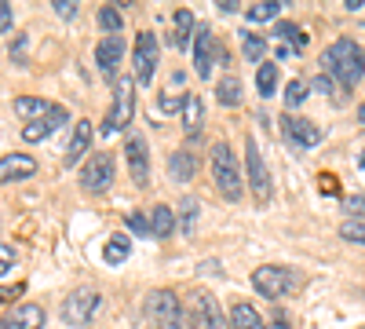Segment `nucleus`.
I'll use <instances>...</instances> for the list:
<instances>
[{"instance_id": "obj_1", "label": "nucleus", "mask_w": 365, "mask_h": 329, "mask_svg": "<svg viewBox=\"0 0 365 329\" xmlns=\"http://www.w3.org/2000/svg\"><path fill=\"white\" fill-rule=\"evenodd\" d=\"M322 74H329L340 88H354L365 77V48L358 41H351V37L332 41L322 51Z\"/></svg>"}, {"instance_id": "obj_2", "label": "nucleus", "mask_w": 365, "mask_h": 329, "mask_svg": "<svg viewBox=\"0 0 365 329\" xmlns=\"http://www.w3.org/2000/svg\"><path fill=\"white\" fill-rule=\"evenodd\" d=\"M208 165H212V179H216V191H220L227 201H241L245 179H241V165H237V158H234V151H230L227 143H212Z\"/></svg>"}, {"instance_id": "obj_3", "label": "nucleus", "mask_w": 365, "mask_h": 329, "mask_svg": "<svg viewBox=\"0 0 365 329\" xmlns=\"http://www.w3.org/2000/svg\"><path fill=\"white\" fill-rule=\"evenodd\" d=\"M146 318L154 329H187V311H182L179 296L172 289H154L143 304Z\"/></svg>"}, {"instance_id": "obj_4", "label": "nucleus", "mask_w": 365, "mask_h": 329, "mask_svg": "<svg viewBox=\"0 0 365 329\" xmlns=\"http://www.w3.org/2000/svg\"><path fill=\"white\" fill-rule=\"evenodd\" d=\"M299 285V275L289 271V267H278V263H267V267H256L252 271V289L267 300H285V296Z\"/></svg>"}, {"instance_id": "obj_5", "label": "nucleus", "mask_w": 365, "mask_h": 329, "mask_svg": "<svg viewBox=\"0 0 365 329\" xmlns=\"http://www.w3.org/2000/svg\"><path fill=\"white\" fill-rule=\"evenodd\" d=\"M132 113H135V81H132V77H120V81L113 84V106H110V113H106L103 136H113V132H120V128H128Z\"/></svg>"}, {"instance_id": "obj_6", "label": "nucleus", "mask_w": 365, "mask_h": 329, "mask_svg": "<svg viewBox=\"0 0 365 329\" xmlns=\"http://www.w3.org/2000/svg\"><path fill=\"white\" fill-rule=\"evenodd\" d=\"M216 63H227V51L223 44L216 41L208 26H197V37H194V74L197 77H212Z\"/></svg>"}, {"instance_id": "obj_7", "label": "nucleus", "mask_w": 365, "mask_h": 329, "mask_svg": "<svg viewBox=\"0 0 365 329\" xmlns=\"http://www.w3.org/2000/svg\"><path fill=\"white\" fill-rule=\"evenodd\" d=\"M158 59H161V44L158 37L150 34V29H143V34L135 37V48H132V66H135V84H150L158 74Z\"/></svg>"}, {"instance_id": "obj_8", "label": "nucleus", "mask_w": 365, "mask_h": 329, "mask_svg": "<svg viewBox=\"0 0 365 329\" xmlns=\"http://www.w3.org/2000/svg\"><path fill=\"white\" fill-rule=\"evenodd\" d=\"M190 329H230V318L220 311L216 296L212 293H194L190 296V315H187Z\"/></svg>"}, {"instance_id": "obj_9", "label": "nucleus", "mask_w": 365, "mask_h": 329, "mask_svg": "<svg viewBox=\"0 0 365 329\" xmlns=\"http://www.w3.org/2000/svg\"><path fill=\"white\" fill-rule=\"evenodd\" d=\"M113 179H117V168H113V158H110L106 151L91 154V158L81 165V187H84L88 194H103V191H110Z\"/></svg>"}, {"instance_id": "obj_10", "label": "nucleus", "mask_w": 365, "mask_h": 329, "mask_svg": "<svg viewBox=\"0 0 365 329\" xmlns=\"http://www.w3.org/2000/svg\"><path fill=\"white\" fill-rule=\"evenodd\" d=\"M99 304H103V296L96 289H73L63 300V311H58V315H63L66 325H88L91 318H96Z\"/></svg>"}, {"instance_id": "obj_11", "label": "nucleus", "mask_w": 365, "mask_h": 329, "mask_svg": "<svg viewBox=\"0 0 365 329\" xmlns=\"http://www.w3.org/2000/svg\"><path fill=\"white\" fill-rule=\"evenodd\" d=\"M282 136H285V143L292 146V151H314V146L322 143V128L314 121H307V117H296V113L282 117Z\"/></svg>"}, {"instance_id": "obj_12", "label": "nucleus", "mask_w": 365, "mask_h": 329, "mask_svg": "<svg viewBox=\"0 0 365 329\" xmlns=\"http://www.w3.org/2000/svg\"><path fill=\"white\" fill-rule=\"evenodd\" d=\"M245 168H249V183H252L256 201H259V205L270 201V172H267V165H263V158H259V146H256L252 136L245 139Z\"/></svg>"}, {"instance_id": "obj_13", "label": "nucleus", "mask_w": 365, "mask_h": 329, "mask_svg": "<svg viewBox=\"0 0 365 329\" xmlns=\"http://www.w3.org/2000/svg\"><path fill=\"white\" fill-rule=\"evenodd\" d=\"M125 158H128V172H132V183L146 187L150 183V151H146V139L139 132H132L125 139Z\"/></svg>"}, {"instance_id": "obj_14", "label": "nucleus", "mask_w": 365, "mask_h": 329, "mask_svg": "<svg viewBox=\"0 0 365 329\" xmlns=\"http://www.w3.org/2000/svg\"><path fill=\"white\" fill-rule=\"evenodd\" d=\"M120 59H125V37H103V41L96 44V63H99V70H103V77H106L110 84L120 81V74H117Z\"/></svg>"}, {"instance_id": "obj_15", "label": "nucleus", "mask_w": 365, "mask_h": 329, "mask_svg": "<svg viewBox=\"0 0 365 329\" xmlns=\"http://www.w3.org/2000/svg\"><path fill=\"white\" fill-rule=\"evenodd\" d=\"M0 329H44V308L41 304H19L0 318Z\"/></svg>"}, {"instance_id": "obj_16", "label": "nucleus", "mask_w": 365, "mask_h": 329, "mask_svg": "<svg viewBox=\"0 0 365 329\" xmlns=\"http://www.w3.org/2000/svg\"><path fill=\"white\" fill-rule=\"evenodd\" d=\"M66 121H70V110H66V106H55L48 117H41V121L22 125V139H26V143H41V139H48L55 128H63Z\"/></svg>"}, {"instance_id": "obj_17", "label": "nucleus", "mask_w": 365, "mask_h": 329, "mask_svg": "<svg viewBox=\"0 0 365 329\" xmlns=\"http://www.w3.org/2000/svg\"><path fill=\"white\" fill-rule=\"evenodd\" d=\"M194 37H197V19H194V11H190V8L175 11V19H172V34H168L172 48H175V51H187V48L194 44Z\"/></svg>"}, {"instance_id": "obj_18", "label": "nucleus", "mask_w": 365, "mask_h": 329, "mask_svg": "<svg viewBox=\"0 0 365 329\" xmlns=\"http://www.w3.org/2000/svg\"><path fill=\"white\" fill-rule=\"evenodd\" d=\"M37 172V161L29 154H4L0 158V183H19Z\"/></svg>"}, {"instance_id": "obj_19", "label": "nucleus", "mask_w": 365, "mask_h": 329, "mask_svg": "<svg viewBox=\"0 0 365 329\" xmlns=\"http://www.w3.org/2000/svg\"><path fill=\"white\" fill-rule=\"evenodd\" d=\"M91 136H96V128H91L88 121H77L73 139L66 143V154H63V161H66V165H81V161H84L88 146H91Z\"/></svg>"}, {"instance_id": "obj_20", "label": "nucleus", "mask_w": 365, "mask_h": 329, "mask_svg": "<svg viewBox=\"0 0 365 329\" xmlns=\"http://www.w3.org/2000/svg\"><path fill=\"white\" fill-rule=\"evenodd\" d=\"M168 176L175 179V183H190V179L197 176V154L194 151H175L168 158Z\"/></svg>"}, {"instance_id": "obj_21", "label": "nucleus", "mask_w": 365, "mask_h": 329, "mask_svg": "<svg viewBox=\"0 0 365 329\" xmlns=\"http://www.w3.org/2000/svg\"><path fill=\"white\" fill-rule=\"evenodd\" d=\"M201 125H205V103H201L197 92H187V106H182V128H187L190 139H197Z\"/></svg>"}, {"instance_id": "obj_22", "label": "nucleus", "mask_w": 365, "mask_h": 329, "mask_svg": "<svg viewBox=\"0 0 365 329\" xmlns=\"http://www.w3.org/2000/svg\"><path fill=\"white\" fill-rule=\"evenodd\" d=\"M51 110H55L51 103H44V99H34V96H19V99H15V113L22 117L26 125L41 121V117H48Z\"/></svg>"}, {"instance_id": "obj_23", "label": "nucleus", "mask_w": 365, "mask_h": 329, "mask_svg": "<svg viewBox=\"0 0 365 329\" xmlns=\"http://www.w3.org/2000/svg\"><path fill=\"white\" fill-rule=\"evenodd\" d=\"M150 231H154V238H172L175 213H172L168 205H154V208H150Z\"/></svg>"}, {"instance_id": "obj_24", "label": "nucleus", "mask_w": 365, "mask_h": 329, "mask_svg": "<svg viewBox=\"0 0 365 329\" xmlns=\"http://www.w3.org/2000/svg\"><path fill=\"white\" fill-rule=\"evenodd\" d=\"M103 256H106L110 267H120V263L132 256V238L128 234H113L110 242H106V249H103Z\"/></svg>"}, {"instance_id": "obj_25", "label": "nucleus", "mask_w": 365, "mask_h": 329, "mask_svg": "<svg viewBox=\"0 0 365 329\" xmlns=\"http://www.w3.org/2000/svg\"><path fill=\"white\" fill-rule=\"evenodd\" d=\"M274 37H278V41H285V48L289 51H303V48H307V34H303V29L299 26H292V22H278V26H274Z\"/></svg>"}, {"instance_id": "obj_26", "label": "nucleus", "mask_w": 365, "mask_h": 329, "mask_svg": "<svg viewBox=\"0 0 365 329\" xmlns=\"http://www.w3.org/2000/svg\"><path fill=\"white\" fill-rule=\"evenodd\" d=\"M230 325H234V329H267L263 318H259V311H256L252 304H234V311H230Z\"/></svg>"}, {"instance_id": "obj_27", "label": "nucleus", "mask_w": 365, "mask_h": 329, "mask_svg": "<svg viewBox=\"0 0 365 329\" xmlns=\"http://www.w3.org/2000/svg\"><path fill=\"white\" fill-rule=\"evenodd\" d=\"M175 213H179V231L182 234H194L197 231V213H201V205H197V198H182L179 201V208H175Z\"/></svg>"}, {"instance_id": "obj_28", "label": "nucleus", "mask_w": 365, "mask_h": 329, "mask_svg": "<svg viewBox=\"0 0 365 329\" xmlns=\"http://www.w3.org/2000/svg\"><path fill=\"white\" fill-rule=\"evenodd\" d=\"M256 88H259V99H270L274 92H278V66H274V63H259Z\"/></svg>"}, {"instance_id": "obj_29", "label": "nucleus", "mask_w": 365, "mask_h": 329, "mask_svg": "<svg viewBox=\"0 0 365 329\" xmlns=\"http://www.w3.org/2000/svg\"><path fill=\"white\" fill-rule=\"evenodd\" d=\"M99 29L106 37H120V29H125V19H120V11L113 4H103L99 8Z\"/></svg>"}, {"instance_id": "obj_30", "label": "nucleus", "mask_w": 365, "mask_h": 329, "mask_svg": "<svg viewBox=\"0 0 365 329\" xmlns=\"http://www.w3.org/2000/svg\"><path fill=\"white\" fill-rule=\"evenodd\" d=\"M216 99H220L223 106H237V103H241V81H237L234 74H227V77L216 84Z\"/></svg>"}, {"instance_id": "obj_31", "label": "nucleus", "mask_w": 365, "mask_h": 329, "mask_svg": "<svg viewBox=\"0 0 365 329\" xmlns=\"http://www.w3.org/2000/svg\"><path fill=\"white\" fill-rule=\"evenodd\" d=\"M282 0H263V4H252L245 15H249V22H274V19H278L282 15Z\"/></svg>"}, {"instance_id": "obj_32", "label": "nucleus", "mask_w": 365, "mask_h": 329, "mask_svg": "<svg viewBox=\"0 0 365 329\" xmlns=\"http://www.w3.org/2000/svg\"><path fill=\"white\" fill-rule=\"evenodd\" d=\"M241 51H245L249 63H263V55H267V41L259 34H241Z\"/></svg>"}, {"instance_id": "obj_33", "label": "nucleus", "mask_w": 365, "mask_h": 329, "mask_svg": "<svg viewBox=\"0 0 365 329\" xmlns=\"http://www.w3.org/2000/svg\"><path fill=\"white\" fill-rule=\"evenodd\" d=\"M303 103H307V84H303V81H289L285 84V106H289V113L296 106H303Z\"/></svg>"}, {"instance_id": "obj_34", "label": "nucleus", "mask_w": 365, "mask_h": 329, "mask_svg": "<svg viewBox=\"0 0 365 329\" xmlns=\"http://www.w3.org/2000/svg\"><path fill=\"white\" fill-rule=\"evenodd\" d=\"M161 110L165 113H182V106H187V92H175V88H168V92H161Z\"/></svg>"}, {"instance_id": "obj_35", "label": "nucleus", "mask_w": 365, "mask_h": 329, "mask_svg": "<svg viewBox=\"0 0 365 329\" xmlns=\"http://www.w3.org/2000/svg\"><path fill=\"white\" fill-rule=\"evenodd\" d=\"M340 238H347V242H354V246H365V220H344Z\"/></svg>"}, {"instance_id": "obj_36", "label": "nucleus", "mask_w": 365, "mask_h": 329, "mask_svg": "<svg viewBox=\"0 0 365 329\" xmlns=\"http://www.w3.org/2000/svg\"><path fill=\"white\" fill-rule=\"evenodd\" d=\"M26 48H29V34H19V37L11 41V48H8V51H11V63H19V66L26 63Z\"/></svg>"}, {"instance_id": "obj_37", "label": "nucleus", "mask_w": 365, "mask_h": 329, "mask_svg": "<svg viewBox=\"0 0 365 329\" xmlns=\"http://www.w3.org/2000/svg\"><path fill=\"white\" fill-rule=\"evenodd\" d=\"M344 208L351 213V220H365V194H354L344 201Z\"/></svg>"}, {"instance_id": "obj_38", "label": "nucleus", "mask_w": 365, "mask_h": 329, "mask_svg": "<svg viewBox=\"0 0 365 329\" xmlns=\"http://www.w3.org/2000/svg\"><path fill=\"white\" fill-rule=\"evenodd\" d=\"M311 88H314V92H322V96H332V92H336V88H340V84H336V81H332L329 74H318V77L311 81Z\"/></svg>"}, {"instance_id": "obj_39", "label": "nucleus", "mask_w": 365, "mask_h": 329, "mask_svg": "<svg viewBox=\"0 0 365 329\" xmlns=\"http://www.w3.org/2000/svg\"><path fill=\"white\" fill-rule=\"evenodd\" d=\"M15 260H19V256H15V249L0 242V278H4V275L11 271V267H15Z\"/></svg>"}, {"instance_id": "obj_40", "label": "nucleus", "mask_w": 365, "mask_h": 329, "mask_svg": "<svg viewBox=\"0 0 365 329\" xmlns=\"http://www.w3.org/2000/svg\"><path fill=\"white\" fill-rule=\"evenodd\" d=\"M128 227H132V231H135L139 238H146V234H154V231H150V220H146L143 213H132V216H128Z\"/></svg>"}, {"instance_id": "obj_41", "label": "nucleus", "mask_w": 365, "mask_h": 329, "mask_svg": "<svg viewBox=\"0 0 365 329\" xmlns=\"http://www.w3.org/2000/svg\"><path fill=\"white\" fill-rule=\"evenodd\" d=\"M55 11L63 15V19H73L77 15V4H73V0H55Z\"/></svg>"}, {"instance_id": "obj_42", "label": "nucleus", "mask_w": 365, "mask_h": 329, "mask_svg": "<svg viewBox=\"0 0 365 329\" xmlns=\"http://www.w3.org/2000/svg\"><path fill=\"white\" fill-rule=\"evenodd\" d=\"M15 296H22V285H0V304H11Z\"/></svg>"}, {"instance_id": "obj_43", "label": "nucleus", "mask_w": 365, "mask_h": 329, "mask_svg": "<svg viewBox=\"0 0 365 329\" xmlns=\"http://www.w3.org/2000/svg\"><path fill=\"white\" fill-rule=\"evenodd\" d=\"M8 29H11V8L0 0V34H8Z\"/></svg>"}, {"instance_id": "obj_44", "label": "nucleus", "mask_w": 365, "mask_h": 329, "mask_svg": "<svg viewBox=\"0 0 365 329\" xmlns=\"http://www.w3.org/2000/svg\"><path fill=\"white\" fill-rule=\"evenodd\" d=\"M318 179H322V191H325V194H340V187H336V176H329V172H325V176H318Z\"/></svg>"}, {"instance_id": "obj_45", "label": "nucleus", "mask_w": 365, "mask_h": 329, "mask_svg": "<svg viewBox=\"0 0 365 329\" xmlns=\"http://www.w3.org/2000/svg\"><path fill=\"white\" fill-rule=\"evenodd\" d=\"M267 329H292V325H289V318H274V322H267Z\"/></svg>"}, {"instance_id": "obj_46", "label": "nucleus", "mask_w": 365, "mask_h": 329, "mask_svg": "<svg viewBox=\"0 0 365 329\" xmlns=\"http://www.w3.org/2000/svg\"><path fill=\"white\" fill-rule=\"evenodd\" d=\"M358 121H361V125H365V103H361V106H358Z\"/></svg>"}, {"instance_id": "obj_47", "label": "nucleus", "mask_w": 365, "mask_h": 329, "mask_svg": "<svg viewBox=\"0 0 365 329\" xmlns=\"http://www.w3.org/2000/svg\"><path fill=\"white\" fill-rule=\"evenodd\" d=\"M361 168H365V151H361Z\"/></svg>"}, {"instance_id": "obj_48", "label": "nucleus", "mask_w": 365, "mask_h": 329, "mask_svg": "<svg viewBox=\"0 0 365 329\" xmlns=\"http://www.w3.org/2000/svg\"><path fill=\"white\" fill-rule=\"evenodd\" d=\"M361 329H365V325H361Z\"/></svg>"}]
</instances>
